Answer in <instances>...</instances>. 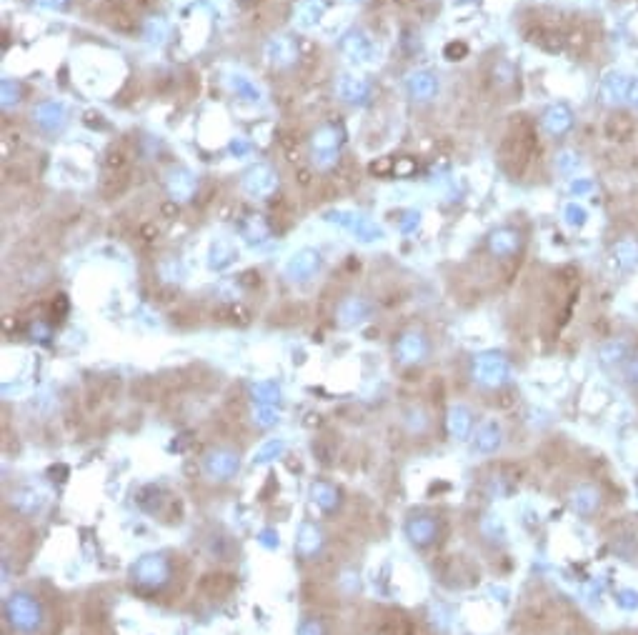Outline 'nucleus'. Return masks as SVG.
I'll return each instance as SVG.
<instances>
[{"mask_svg": "<svg viewBox=\"0 0 638 635\" xmlns=\"http://www.w3.org/2000/svg\"><path fill=\"white\" fill-rule=\"evenodd\" d=\"M628 90L631 88H628V83H626L621 76L610 78L608 83H606V96H608V100H621V98L628 96Z\"/></svg>", "mask_w": 638, "mask_h": 635, "instance_id": "obj_1", "label": "nucleus"}, {"mask_svg": "<svg viewBox=\"0 0 638 635\" xmlns=\"http://www.w3.org/2000/svg\"><path fill=\"white\" fill-rule=\"evenodd\" d=\"M616 256H618V260L624 263V265H631V263H636V260H638V245H636V243H633V241H624V243H618Z\"/></svg>", "mask_w": 638, "mask_h": 635, "instance_id": "obj_2", "label": "nucleus"}, {"mask_svg": "<svg viewBox=\"0 0 638 635\" xmlns=\"http://www.w3.org/2000/svg\"><path fill=\"white\" fill-rule=\"evenodd\" d=\"M571 118L569 113L563 111V108H558V111H551V118H548V125H551V131H563V128H569Z\"/></svg>", "mask_w": 638, "mask_h": 635, "instance_id": "obj_3", "label": "nucleus"}, {"mask_svg": "<svg viewBox=\"0 0 638 635\" xmlns=\"http://www.w3.org/2000/svg\"><path fill=\"white\" fill-rule=\"evenodd\" d=\"M628 98H631V103L638 105V80L631 85V90H628Z\"/></svg>", "mask_w": 638, "mask_h": 635, "instance_id": "obj_4", "label": "nucleus"}]
</instances>
